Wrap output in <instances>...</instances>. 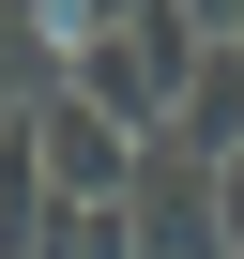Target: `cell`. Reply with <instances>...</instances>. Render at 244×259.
I'll return each mask as SVG.
<instances>
[{
  "mask_svg": "<svg viewBox=\"0 0 244 259\" xmlns=\"http://www.w3.org/2000/svg\"><path fill=\"white\" fill-rule=\"evenodd\" d=\"M46 198L61 183H46V138H31V107H16V122H0V259L46 244Z\"/></svg>",
  "mask_w": 244,
  "mask_h": 259,
  "instance_id": "4",
  "label": "cell"
},
{
  "mask_svg": "<svg viewBox=\"0 0 244 259\" xmlns=\"http://www.w3.org/2000/svg\"><path fill=\"white\" fill-rule=\"evenodd\" d=\"M31 138H46V183H61V198H122V183H138V122H107L76 76L31 92Z\"/></svg>",
  "mask_w": 244,
  "mask_h": 259,
  "instance_id": "3",
  "label": "cell"
},
{
  "mask_svg": "<svg viewBox=\"0 0 244 259\" xmlns=\"http://www.w3.org/2000/svg\"><path fill=\"white\" fill-rule=\"evenodd\" d=\"M214 183H229V244H244V153H214Z\"/></svg>",
  "mask_w": 244,
  "mask_h": 259,
  "instance_id": "8",
  "label": "cell"
},
{
  "mask_svg": "<svg viewBox=\"0 0 244 259\" xmlns=\"http://www.w3.org/2000/svg\"><path fill=\"white\" fill-rule=\"evenodd\" d=\"M168 138L244 153V46H198V76H183V107H168Z\"/></svg>",
  "mask_w": 244,
  "mask_h": 259,
  "instance_id": "5",
  "label": "cell"
},
{
  "mask_svg": "<svg viewBox=\"0 0 244 259\" xmlns=\"http://www.w3.org/2000/svg\"><path fill=\"white\" fill-rule=\"evenodd\" d=\"M198 16H183V0H138V16H107V31H76L61 46V76L107 107V122H138V138H168V107H183V76H198Z\"/></svg>",
  "mask_w": 244,
  "mask_h": 259,
  "instance_id": "1",
  "label": "cell"
},
{
  "mask_svg": "<svg viewBox=\"0 0 244 259\" xmlns=\"http://www.w3.org/2000/svg\"><path fill=\"white\" fill-rule=\"evenodd\" d=\"M122 213H138V259H229V183H214L198 138H138Z\"/></svg>",
  "mask_w": 244,
  "mask_h": 259,
  "instance_id": "2",
  "label": "cell"
},
{
  "mask_svg": "<svg viewBox=\"0 0 244 259\" xmlns=\"http://www.w3.org/2000/svg\"><path fill=\"white\" fill-rule=\"evenodd\" d=\"M183 16H198V31H214V46H229V31H244V0H183Z\"/></svg>",
  "mask_w": 244,
  "mask_h": 259,
  "instance_id": "7",
  "label": "cell"
},
{
  "mask_svg": "<svg viewBox=\"0 0 244 259\" xmlns=\"http://www.w3.org/2000/svg\"><path fill=\"white\" fill-rule=\"evenodd\" d=\"M31 259H138V213L122 198H46V244Z\"/></svg>",
  "mask_w": 244,
  "mask_h": 259,
  "instance_id": "6",
  "label": "cell"
},
{
  "mask_svg": "<svg viewBox=\"0 0 244 259\" xmlns=\"http://www.w3.org/2000/svg\"><path fill=\"white\" fill-rule=\"evenodd\" d=\"M229 46H244V31H229Z\"/></svg>",
  "mask_w": 244,
  "mask_h": 259,
  "instance_id": "9",
  "label": "cell"
}]
</instances>
